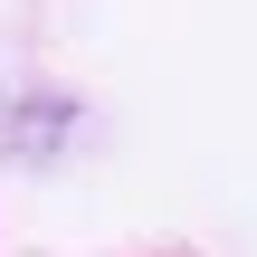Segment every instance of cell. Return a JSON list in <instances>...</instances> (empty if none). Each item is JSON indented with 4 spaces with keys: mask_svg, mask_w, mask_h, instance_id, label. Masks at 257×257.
<instances>
[]
</instances>
